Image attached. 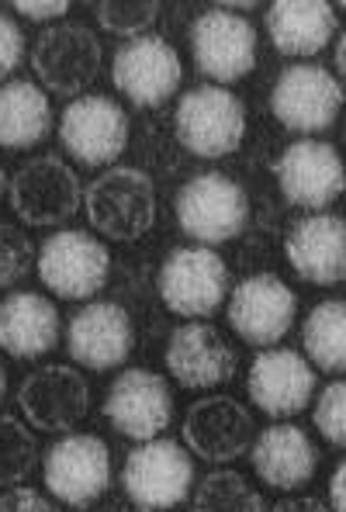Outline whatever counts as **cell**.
<instances>
[{"instance_id":"cell-1","label":"cell","mask_w":346,"mask_h":512,"mask_svg":"<svg viewBox=\"0 0 346 512\" xmlns=\"http://www.w3.org/2000/svg\"><path fill=\"white\" fill-rule=\"evenodd\" d=\"M84 212L97 236L135 243L156 225V187L139 167H108L84 191Z\"/></svg>"},{"instance_id":"cell-2","label":"cell","mask_w":346,"mask_h":512,"mask_svg":"<svg viewBox=\"0 0 346 512\" xmlns=\"http://www.w3.org/2000/svg\"><path fill=\"white\" fill-rule=\"evenodd\" d=\"M177 225L198 246L232 243L250 222V198L232 177L218 170L194 173L177 191Z\"/></svg>"},{"instance_id":"cell-3","label":"cell","mask_w":346,"mask_h":512,"mask_svg":"<svg viewBox=\"0 0 346 512\" xmlns=\"http://www.w3.org/2000/svg\"><path fill=\"white\" fill-rule=\"evenodd\" d=\"M14 215L32 229H56L70 222L84 205V187L80 177L63 156L42 153L35 160L21 163L7 184Z\"/></svg>"},{"instance_id":"cell-4","label":"cell","mask_w":346,"mask_h":512,"mask_svg":"<svg viewBox=\"0 0 346 512\" xmlns=\"http://www.w3.org/2000/svg\"><path fill=\"white\" fill-rule=\"evenodd\" d=\"M173 125H177V142L191 156L222 160L243 146L246 108L229 87L205 84L180 97Z\"/></svg>"},{"instance_id":"cell-5","label":"cell","mask_w":346,"mask_h":512,"mask_svg":"<svg viewBox=\"0 0 346 512\" xmlns=\"http://www.w3.org/2000/svg\"><path fill=\"white\" fill-rule=\"evenodd\" d=\"M104 63L101 39L80 21H59L49 25L35 39L32 70L45 94L56 97H84L87 87L97 80Z\"/></svg>"},{"instance_id":"cell-6","label":"cell","mask_w":346,"mask_h":512,"mask_svg":"<svg viewBox=\"0 0 346 512\" xmlns=\"http://www.w3.org/2000/svg\"><path fill=\"white\" fill-rule=\"evenodd\" d=\"M163 305L180 319H208L229 298V267L212 246H177L156 277Z\"/></svg>"},{"instance_id":"cell-7","label":"cell","mask_w":346,"mask_h":512,"mask_svg":"<svg viewBox=\"0 0 346 512\" xmlns=\"http://www.w3.org/2000/svg\"><path fill=\"white\" fill-rule=\"evenodd\" d=\"M39 281L63 301H90L111 277V253L84 229H59L35 260Z\"/></svg>"},{"instance_id":"cell-8","label":"cell","mask_w":346,"mask_h":512,"mask_svg":"<svg viewBox=\"0 0 346 512\" xmlns=\"http://www.w3.org/2000/svg\"><path fill=\"white\" fill-rule=\"evenodd\" d=\"M125 495L146 512L173 509L191 495L194 488V461L184 443L156 436L146 440L125 457L122 471Z\"/></svg>"},{"instance_id":"cell-9","label":"cell","mask_w":346,"mask_h":512,"mask_svg":"<svg viewBox=\"0 0 346 512\" xmlns=\"http://www.w3.org/2000/svg\"><path fill=\"white\" fill-rule=\"evenodd\" d=\"M343 84L333 70L319 63H298L281 70V77L270 87V111L284 128L302 132L312 139L315 132H326L336 125L343 111Z\"/></svg>"},{"instance_id":"cell-10","label":"cell","mask_w":346,"mask_h":512,"mask_svg":"<svg viewBox=\"0 0 346 512\" xmlns=\"http://www.w3.org/2000/svg\"><path fill=\"white\" fill-rule=\"evenodd\" d=\"M191 59L215 87L250 77L257 66V28L225 7H208L191 25Z\"/></svg>"},{"instance_id":"cell-11","label":"cell","mask_w":346,"mask_h":512,"mask_svg":"<svg viewBox=\"0 0 346 512\" xmlns=\"http://www.w3.org/2000/svg\"><path fill=\"white\" fill-rule=\"evenodd\" d=\"M59 142L80 167H111L129 146V115L115 97L84 94L63 108Z\"/></svg>"},{"instance_id":"cell-12","label":"cell","mask_w":346,"mask_h":512,"mask_svg":"<svg viewBox=\"0 0 346 512\" xmlns=\"http://www.w3.org/2000/svg\"><path fill=\"white\" fill-rule=\"evenodd\" d=\"M42 478L63 506H90L111 488V450L94 433H66L42 457Z\"/></svg>"},{"instance_id":"cell-13","label":"cell","mask_w":346,"mask_h":512,"mask_svg":"<svg viewBox=\"0 0 346 512\" xmlns=\"http://www.w3.org/2000/svg\"><path fill=\"white\" fill-rule=\"evenodd\" d=\"M101 409L115 433L146 443L163 436V429H170L173 391L163 374L149 371V367H129L111 381Z\"/></svg>"},{"instance_id":"cell-14","label":"cell","mask_w":346,"mask_h":512,"mask_svg":"<svg viewBox=\"0 0 346 512\" xmlns=\"http://www.w3.org/2000/svg\"><path fill=\"white\" fill-rule=\"evenodd\" d=\"M180 433L191 457H201L208 464H232L250 454L257 423H253V412L232 395H208L184 412Z\"/></svg>"},{"instance_id":"cell-15","label":"cell","mask_w":346,"mask_h":512,"mask_svg":"<svg viewBox=\"0 0 346 512\" xmlns=\"http://www.w3.org/2000/svg\"><path fill=\"white\" fill-rule=\"evenodd\" d=\"M18 405L32 429L66 436L90 412V384L77 367L45 364L18 384Z\"/></svg>"},{"instance_id":"cell-16","label":"cell","mask_w":346,"mask_h":512,"mask_svg":"<svg viewBox=\"0 0 346 512\" xmlns=\"http://www.w3.org/2000/svg\"><path fill=\"white\" fill-rule=\"evenodd\" d=\"M274 177L284 198L295 208H308V212L329 208L346 191L343 156L322 139L291 142L274 160Z\"/></svg>"},{"instance_id":"cell-17","label":"cell","mask_w":346,"mask_h":512,"mask_svg":"<svg viewBox=\"0 0 346 512\" xmlns=\"http://www.w3.org/2000/svg\"><path fill=\"white\" fill-rule=\"evenodd\" d=\"M184 80L177 49L163 35H142L125 42L111 59V84L129 97L135 108H160L177 94Z\"/></svg>"},{"instance_id":"cell-18","label":"cell","mask_w":346,"mask_h":512,"mask_svg":"<svg viewBox=\"0 0 346 512\" xmlns=\"http://www.w3.org/2000/svg\"><path fill=\"white\" fill-rule=\"evenodd\" d=\"M298 298L277 274H250L229 295V326L250 346H274L291 333Z\"/></svg>"},{"instance_id":"cell-19","label":"cell","mask_w":346,"mask_h":512,"mask_svg":"<svg viewBox=\"0 0 346 512\" xmlns=\"http://www.w3.org/2000/svg\"><path fill=\"white\" fill-rule=\"evenodd\" d=\"M246 395L270 419H291L308 409L315 395V371L305 353L270 346L253 357L246 374Z\"/></svg>"},{"instance_id":"cell-20","label":"cell","mask_w":346,"mask_h":512,"mask_svg":"<svg viewBox=\"0 0 346 512\" xmlns=\"http://www.w3.org/2000/svg\"><path fill=\"white\" fill-rule=\"evenodd\" d=\"M167 371L184 391H208L222 388L236 378L239 357L225 336L208 322H184L170 333L167 340Z\"/></svg>"},{"instance_id":"cell-21","label":"cell","mask_w":346,"mask_h":512,"mask_svg":"<svg viewBox=\"0 0 346 512\" xmlns=\"http://www.w3.org/2000/svg\"><path fill=\"white\" fill-rule=\"evenodd\" d=\"M135 346L132 315L118 301H90L70 319L66 350L73 364L87 371H115L129 360Z\"/></svg>"},{"instance_id":"cell-22","label":"cell","mask_w":346,"mask_h":512,"mask_svg":"<svg viewBox=\"0 0 346 512\" xmlns=\"http://www.w3.org/2000/svg\"><path fill=\"white\" fill-rule=\"evenodd\" d=\"M284 256L305 284L333 288L346 281V222L329 212H308L288 229Z\"/></svg>"},{"instance_id":"cell-23","label":"cell","mask_w":346,"mask_h":512,"mask_svg":"<svg viewBox=\"0 0 346 512\" xmlns=\"http://www.w3.org/2000/svg\"><path fill=\"white\" fill-rule=\"evenodd\" d=\"M319 447L295 423H274L260 429L250 447V464L257 478L274 492H298L319 471Z\"/></svg>"},{"instance_id":"cell-24","label":"cell","mask_w":346,"mask_h":512,"mask_svg":"<svg viewBox=\"0 0 346 512\" xmlns=\"http://www.w3.org/2000/svg\"><path fill=\"white\" fill-rule=\"evenodd\" d=\"M63 322L59 308L35 291H14L0 301V350L14 360H39L56 350Z\"/></svg>"},{"instance_id":"cell-25","label":"cell","mask_w":346,"mask_h":512,"mask_svg":"<svg viewBox=\"0 0 346 512\" xmlns=\"http://www.w3.org/2000/svg\"><path fill=\"white\" fill-rule=\"evenodd\" d=\"M336 7L326 0H274L263 14L267 39L281 56H319L336 39Z\"/></svg>"},{"instance_id":"cell-26","label":"cell","mask_w":346,"mask_h":512,"mask_svg":"<svg viewBox=\"0 0 346 512\" xmlns=\"http://www.w3.org/2000/svg\"><path fill=\"white\" fill-rule=\"evenodd\" d=\"M52 104L35 80H7L0 84V146L32 149L49 139Z\"/></svg>"},{"instance_id":"cell-27","label":"cell","mask_w":346,"mask_h":512,"mask_svg":"<svg viewBox=\"0 0 346 512\" xmlns=\"http://www.w3.org/2000/svg\"><path fill=\"white\" fill-rule=\"evenodd\" d=\"M302 346L312 367L326 374H346V298H329L308 312Z\"/></svg>"},{"instance_id":"cell-28","label":"cell","mask_w":346,"mask_h":512,"mask_svg":"<svg viewBox=\"0 0 346 512\" xmlns=\"http://www.w3.org/2000/svg\"><path fill=\"white\" fill-rule=\"evenodd\" d=\"M194 512H267V502L246 474L225 468L201 478L194 488Z\"/></svg>"},{"instance_id":"cell-29","label":"cell","mask_w":346,"mask_h":512,"mask_svg":"<svg viewBox=\"0 0 346 512\" xmlns=\"http://www.w3.org/2000/svg\"><path fill=\"white\" fill-rule=\"evenodd\" d=\"M39 464V443L18 416H0V488H18Z\"/></svg>"},{"instance_id":"cell-30","label":"cell","mask_w":346,"mask_h":512,"mask_svg":"<svg viewBox=\"0 0 346 512\" xmlns=\"http://www.w3.org/2000/svg\"><path fill=\"white\" fill-rule=\"evenodd\" d=\"M97 25L111 35H122V39H142L149 35V28L160 18V4L156 0H101L94 7Z\"/></svg>"},{"instance_id":"cell-31","label":"cell","mask_w":346,"mask_h":512,"mask_svg":"<svg viewBox=\"0 0 346 512\" xmlns=\"http://www.w3.org/2000/svg\"><path fill=\"white\" fill-rule=\"evenodd\" d=\"M35 243L28 239L25 229L11 222H0V291L21 284L35 267Z\"/></svg>"},{"instance_id":"cell-32","label":"cell","mask_w":346,"mask_h":512,"mask_svg":"<svg viewBox=\"0 0 346 512\" xmlns=\"http://www.w3.org/2000/svg\"><path fill=\"white\" fill-rule=\"evenodd\" d=\"M312 423L326 443L346 450V381H333L319 391L312 409Z\"/></svg>"},{"instance_id":"cell-33","label":"cell","mask_w":346,"mask_h":512,"mask_svg":"<svg viewBox=\"0 0 346 512\" xmlns=\"http://www.w3.org/2000/svg\"><path fill=\"white\" fill-rule=\"evenodd\" d=\"M25 59V32L11 14L0 11V80H7Z\"/></svg>"},{"instance_id":"cell-34","label":"cell","mask_w":346,"mask_h":512,"mask_svg":"<svg viewBox=\"0 0 346 512\" xmlns=\"http://www.w3.org/2000/svg\"><path fill=\"white\" fill-rule=\"evenodd\" d=\"M0 512H56V506L42 492H35V488L18 485L0 495Z\"/></svg>"},{"instance_id":"cell-35","label":"cell","mask_w":346,"mask_h":512,"mask_svg":"<svg viewBox=\"0 0 346 512\" xmlns=\"http://www.w3.org/2000/svg\"><path fill=\"white\" fill-rule=\"evenodd\" d=\"M14 11L25 14L28 21H56L63 18L66 11H70V4L66 0H14Z\"/></svg>"},{"instance_id":"cell-36","label":"cell","mask_w":346,"mask_h":512,"mask_svg":"<svg viewBox=\"0 0 346 512\" xmlns=\"http://www.w3.org/2000/svg\"><path fill=\"white\" fill-rule=\"evenodd\" d=\"M329 509L346 512V461L336 464V471L329 474Z\"/></svg>"},{"instance_id":"cell-37","label":"cell","mask_w":346,"mask_h":512,"mask_svg":"<svg viewBox=\"0 0 346 512\" xmlns=\"http://www.w3.org/2000/svg\"><path fill=\"white\" fill-rule=\"evenodd\" d=\"M270 512H333L322 499H315V495H298V499H284L277 502Z\"/></svg>"},{"instance_id":"cell-38","label":"cell","mask_w":346,"mask_h":512,"mask_svg":"<svg viewBox=\"0 0 346 512\" xmlns=\"http://www.w3.org/2000/svg\"><path fill=\"white\" fill-rule=\"evenodd\" d=\"M336 80L346 84V32L340 35V42H336Z\"/></svg>"},{"instance_id":"cell-39","label":"cell","mask_w":346,"mask_h":512,"mask_svg":"<svg viewBox=\"0 0 346 512\" xmlns=\"http://www.w3.org/2000/svg\"><path fill=\"white\" fill-rule=\"evenodd\" d=\"M7 395V371H4V360H0V402H4Z\"/></svg>"},{"instance_id":"cell-40","label":"cell","mask_w":346,"mask_h":512,"mask_svg":"<svg viewBox=\"0 0 346 512\" xmlns=\"http://www.w3.org/2000/svg\"><path fill=\"white\" fill-rule=\"evenodd\" d=\"M4 187H7V177H4V167H0V198H4Z\"/></svg>"},{"instance_id":"cell-41","label":"cell","mask_w":346,"mask_h":512,"mask_svg":"<svg viewBox=\"0 0 346 512\" xmlns=\"http://www.w3.org/2000/svg\"><path fill=\"white\" fill-rule=\"evenodd\" d=\"M340 7H343V11H346V0H343V4H340Z\"/></svg>"}]
</instances>
